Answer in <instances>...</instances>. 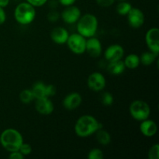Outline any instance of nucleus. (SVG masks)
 I'll use <instances>...</instances> for the list:
<instances>
[{
  "instance_id": "f257e3e1",
  "label": "nucleus",
  "mask_w": 159,
  "mask_h": 159,
  "mask_svg": "<svg viewBox=\"0 0 159 159\" xmlns=\"http://www.w3.org/2000/svg\"><path fill=\"white\" fill-rule=\"evenodd\" d=\"M102 124L91 115L80 116L75 124V132L79 138H88L94 134L99 129H102Z\"/></svg>"
},
{
  "instance_id": "f03ea898",
  "label": "nucleus",
  "mask_w": 159,
  "mask_h": 159,
  "mask_svg": "<svg viewBox=\"0 0 159 159\" xmlns=\"http://www.w3.org/2000/svg\"><path fill=\"white\" fill-rule=\"evenodd\" d=\"M0 144L6 151L9 152L19 151L23 143V138L21 134L13 128L6 129L0 135Z\"/></svg>"
},
{
  "instance_id": "7ed1b4c3",
  "label": "nucleus",
  "mask_w": 159,
  "mask_h": 159,
  "mask_svg": "<svg viewBox=\"0 0 159 159\" xmlns=\"http://www.w3.org/2000/svg\"><path fill=\"white\" fill-rule=\"evenodd\" d=\"M97 17L91 13L81 16L77 21V31L85 38L94 37L98 30Z\"/></svg>"
},
{
  "instance_id": "20e7f679",
  "label": "nucleus",
  "mask_w": 159,
  "mask_h": 159,
  "mask_svg": "<svg viewBox=\"0 0 159 159\" xmlns=\"http://www.w3.org/2000/svg\"><path fill=\"white\" fill-rule=\"evenodd\" d=\"M36 17V9L34 6L27 2H20L16 6L14 10V18L20 24L29 25Z\"/></svg>"
},
{
  "instance_id": "39448f33",
  "label": "nucleus",
  "mask_w": 159,
  "mask_h": 159,
  "mask_svg": "<svg viewBox=\"0 0 159 159\" xmlns=\"http://www.w3.org/2000/svg\"><path fill=\"white\" fill-rule=\"evenodd\" d=\"M130 114L138 121H143L150 116L151 109L148 104L143 100H134L130 103L129 108Z\"/></svg>"
},
{
  "instance_id": "423d86ee",
  "label": "nucleus",
  "mask_w": 159,
  "mask_h": 159,
  "mask_svg": "<svg viewBox=\"0 0 159 159\" xmlns=\"http://www.w3.org/2000/svg\"><path fill=\"white\" fill-rule=\"evenodd\" d=\"M66 43L70 51L74 54H82L85 52L86 38L79 34V33L69 34Z\"/></svg>"
},
{
  "instance_id": "0eeeda50",
  "label": "nucleus",
  "mask_w": 159,
  "mask_h": 159,
  "mask_svg": "<svg viewBox=\"0 0 159 159\" xmlns=\"http://www.w3.org/2000/svg\"><path fill=\"white\" fill-rule=\"evenodd\" d=\"M145 42L149 51L155 54H159V29L158 27L150 28L145 35Z\"/></svg>"
},
{
  "instance_id": "6e6552de",
  "label": "nucleus",
  "mask_w": 159,
  "mask_h": 159,
  "mask_svg": "<svg viewBox=\"0 0 159 159\" xmlns=\"http://www.w3.org/2000/svg\"><path fill=\"white\" fill-rule=\"evenodd\" d=\"M88 87L93 92H100L104 89L107 85L105 76L100 72H93L88 77Z\"/></svg>"
},
{
  "instance_id": "1a4fd4ad",
  "label": "nucleus",
  "mask_w": 159,
  "mask_h": 159,
  "mask_svg": "<svg viewBox=\"0 0 159 159\" xmlns=\"http://www.w3.org/2000/svg\"><path fill=\"white\" fill-rule=\"evenodd\" d=\"M127 22L130 27L138 29L144 25L145 17L144 12L138 8L132 7L130 12L127 13Z\"/></svg>"
},
{
  "instance_id": "9d476101",
  "label": "nucleus",
  "mask_w": 159,
  "mask_h": 159,
  "mask_svg": "<svg viewBox=\"0 0 159 159\" xmlns=\"http://www.w3.org/2000/svg\"><path fill=\"white\" fill-rule=\"evenodd\" d=\"M81 16H82V14H81V10L79 9V8L75 6H73V5L66 6L61 14V19L67 24L76 23L81 17Z\"/></svg>"
},
{
  "instance_id": "9b49d317",
  "label": "nucleus",
  "mask_w": 159,
  "mask_h": 159,
  "mask_svg": "<svg viewBox=\"0 0 159 159\" xmlns=\"http://www.w3.org/2000/svg\"><path fill=\"white\" fill-rule=\"evenodd\" d=\"M124 55V50L121 45L112 44L104 51V57L109 62L121 60Z\"/></svg>"
},
{
  "instance_id": "f8f14e48",
  "label": "nucleus",
  "mask_w": 159,
  "mask_h": 159,
  "mask_svg": "<svg viewBox=\"0 0 159 159\" xmlns=\"http://www.w3.org/2000/svg\"><path fill=\"white\" fill-rule=\"evenodd\" d=\"M85 51L93 57H98L102 52V47L100 40L94 37H89L86 40Z\"/></svg>"
},
{
  "instance_id": "ddd939ff",
  "label": "nucleus",
  "mask_w": 159,
  "mask_h": 159,
  "mask_svg": "<svg viewBox=\"0 0 159 159\" xmlns=\"http://www.w3.org/2000/svg\"><path fill=\"white\" fill-rule=\"evenodd\" d=\"M35 108L36 110L42 115L51 114L54 110V104L49 97H43L36 99Z\"/></svg>"
},
{
  "instance_id": "4468645a",
  "label": "nucleus",
  "mask_w": 159,
  "mask_h": 159,
  "mask_svg": "<svg viewBox=\"0 0 159 159\" xmlns=\"http://www.w3.org/2000/svg\"><path fill=\"white\" fill-rule=\"evenodd\" d=\"M82 102V98L79 93H71L70 94L67 95L63 99V107L67 110H75L80 107Z\"/></svg>"
},
{
  "instance_id": "2eb2a0df",
  "label": "nucleus",
  "mask_w": 159,
  "mask_h": 159,
  "mask_svg": "<svg viewBox=\"0 0 159 159\" xmlns=\"http://www.w3.org/2000/svg\"><path fill=\"white\" fill-rule=\"evenodd\" d=\"M69 37V33L62 26H57L51 32V38L54 43L57 44H65Z\"/></svg>"
},
{
  "instance_id": "dca6fc26",
  "label": "nucleus",
  "mask_w": 159,
  "mask_h": 159,
  "mask_svg": "<svg viewBox=\"0 0 159 159\" xmlns=\"http://www.w3.org/2000/svg\"><path fill=\"white\" fill-rule=\"evenodd\" d=\"M140 124V130L141 133L147 138H152L156 134L158 131V126L156 123L152 120H149L148 118L144 120L141 121Z\"/></svg>"
},
{
  "instance_id": "f3484780",
  "label": "nucleus",
  "mask_w": 159,
  "mask_h": 159,
  "mask_svg": "<svg viewBox=\"0 0 159 159\" xmlns=\"http://www.w3.org/2000/svg\"><path fill=\"white\" fill-rule=\"evenodd\" d=\"M125 69V65H124V61H122V59L116 61L109 62V65L107 66V70L112 75H120L122 73H124Z\"/></svg>"
},
{
  "instance_id": "a211bd4d",
  "label": "nucleus",
  "mask_w": 159,
  "mask_h": 159,
  "mask_svg": "<svg viewBox=\"0 0 159 159\" xmlns=\"http://www.w3.org/2000/svg\"><path fill=\"white\" fill-rule=\"evenodd\" d=\"M35 99L40 98L47 97L46 96V85L43 82H37L34 84L31 89Z\"/></svg>"
},
{
  "instance_id": "6ab92c4d",
  "label": "nucleus",
  "mask_w": 159,
  "mask_h": 159,
  "mask_svg": "<svg viewBox=\"0 0 159 159\" xmlns=\"http://www.w3.org/2000/svg\"><path fill=\"white\" fill-rule=\"evenodd\" d=\"M158 57V55L155 54V53H153L152 51H144L141 54V55L140 56V62L141 64H142L144 66H149V65H152L154 62L156 61L157 57Z\"/></svg>"
},
{
  "instance_id": "aec40b11",
  "label": "nucleus",
  "mask_w": 159,
  "mask_h": 159,
  "mask_svg": "<svg viewBox=\"0 0 159 159\" xmlns=\"http://www.w3.org/2000/svg\"><path fill=\"white\" fill-rule=\"evenodd\" d=\"M124 62L126 68H129V69H135V68H138V66L141 64L139 56L135 54H128L126 57Z\"/></svg>"
},
{
  "instance_id": "412c9836",
  "label": "nucleus",
  "mask_w": 159,
  "mask_h": 159,
  "mask_svg": "<svg viewBox=\"0 0 159 159\" xmlns=\"http://www.w3.org/2000/svg\"><path fill=\"white\" fill-rule=\"evenodd\" d=\"M95 134H96L97 141L102 145H107L111 142V136L107 130L99 129Z\"/></svg>"
},
{
  "instance_id": "4be33fe9",
  "label": "nucleus",
  "mask_w": 159,
  "mask_h": 159,
  "mask_svg": "<svg viewBox=\"0 0 159 159\" xmlns=\"http://www.w3.org/2000/svg\"><path fill=\"white\" fill-rule=\"evenodd\" d=\"M132 6L130 2L127 1L120 2L117 5H116V10L119 15L120 16H127V13L130 12Z\"/></svg>"
},
{
  "instance_id": "5701e85b",
  "label": "nucleus",
  "mask_w": 159,
  "mask_h": 159,
  "mask_svg": "<svg viewBox=\"0 0 159 159\" xmlns=\"http://www.w3.org/2000/svg\"><path fill=\"white\" fill-rule=\"evenodd\" d=\"M34 99H35V98H34L31 89H23V91H21V93H20V100L23 103L28 104L32 102Z\"/></svg>"
},
{
  "instance_id": "b1692460",
  "label": "nucleus",
  "mask_w": 159,
  "mask_h": 159,
  "mask_svg": "<svg viewBox=\"0 0 159 159\" xmlns=\"http://www.w3.org/2000/svg\"><path fill=\"white\" fill-rule=\"evenodd\" d=\"M100 101L104 106L107 107H110L114 102V98H113V95L108 92H104L101 94L100 96Z\"/></svg>"
},
{
  "instance_id": "393cba45",
  "label": "nucleus",
  "mask_w": 159,
  "mask_h": 159,
  "mask_svg": "<svg viewBox=\"0 0 159 159\" xmlns=\"http://www.w3.org/2000/svg\"><path fill=\"white\" fill-rule=\"evenodd\" d=\"M103 152L99 148H93L89 151L88 153L89 159H102L103 158Z\"/></svg>"
},
{
  "instance_id": "a878e982",
  "label": "nucleus",
  "mask_w": 159,
  "mask_h": 159,
  "mask_svg": "<svg viewBox=\"0 0 159 159\" xmlns=\"http://www.w3.org/2000/svg\"><path fill=\"white\" fill-rule=\"evenodd\" d=\"M149 159H159V144H155L151 147L148 151Z\"/></svg>"
},
{
  "instance_id": "bb28decb",
  "label": "nucleus",
  "mask_w": 159,
  "mask_h": 159,
  "mask_svg": "<svg viewBox=\"0 0 159 159\" xmlns=\"http://www.w3.org/2000/svg\"><path fill=\"white\" fill-rule=\"evenodd\" d=\"M19 152H20L24 157L27 156V155H30L31 152H32V147H31L30 144L23 142V144H21V146L20 147Z\"/></svg>"
},
{
  "instance_id": "cd10ccee",
  "label": "nucleus",
  "mask_w": 159,
  "mask_h": 159,
  "mask_svg": "<svg viewBox=\"0 0 159 159\" xmlns=\"http://www.w3.org/2000/svg\"><path fill=\"white\" fill-rule=\"evenodd\" d=\"M116 0H96V3L101 7H110L114 4Z\"/></svg>"
},
{
  "instance_id": "c85d7f7f",
  "label": "nucleus",
  "mask_w": 159,
  "mask_h": 159,
  "mask_svg": "<svg viewBox=\"0 0 159 159\" xmlns=\"http://www.w3.org/2000/svg\"><path fill=\"white\" fill-rule=\"evenodd\" d=\"M48 0H26L28 3L32 5L34 7H40L48 2Z\"/></svg>"
},
{
  "instance_id": "c756f323",
  "label": "nucleus",
  "mask_w": 159,
  "mask_h": 159,
  "mask_svg": "<svg viewBox=\"0 0 159 159\" xmlns=\"http://www.w3.org/2000/svg\"><path fill=\"white\" fill-rule=\"evenodd\" d=\"M59 17H60V14L55 10H52L48 14V20L50 22H56L58 20Z\"/></svg>"
},
{
  "instance_id": "7c9ffc66",
  "label": "nucleus",
  "mask_w": 159,
  "mask_h": 159,
  "mask_svg": "<svg viewBox=\"0 0 159 159\" xmlns=\"http://www.w3.org/2000/svg\"><path fill=\"white\" fill-rule=\"evenodd\" d=\"M56 93V89L54 87V85H46V96L47 97H50V96H52L54 95H55Z\"/></svg>"
},
{
  "instance_id": "2f4dec72",
  "label": "nucleus",
  "mask_w": 159,
  "mask_h": 159,
  "mask_svg": "<svg viewBox=\"0 0 159 159\" xmlns=\"http://www.w3.org/2000/svg\"><path fill=\"white\" fill-rule=\"evenodd\" d=\"M9 158L10 159H23L24 156L20 153L19 151H16V152H10V155H9Z\"/></svg>"
},
{
  "instance_id": "473e14b6",
  "label": "nucleus",
  "mask_w": 159,
  "mask_h": 159,
  "mask_svg": "<svg viewBox=\"0 0 159 159\" xmlns=\"http://www.w3.org/2000/svg\"><path fill=\"white\" fill-rule=\"evenodd\" d=\"M6 13L5 12L4 9L0 7V25L3 24L6 22Z\"/></svg>"
},
{
  "instance_id": "72a5a7b5",
  "label": "nucleus",
  "mask_w": 159,
  "mask_h": 159,
  "mask_svg": "<svg viewBox=\"0 0 159 159\" xmlns=\"http://www.w3.org/2000/svg\"><path fill=\"white\" fill-rule=\"evenodd\" d=\"M59 3L61 5H62L63 6H69L71 5H74V3L75 2L76 0H58Z\"/></svg>"
},
{
  "instance_id": "f704fd0d",
  "label": "nucleus",
  "mask_w": 159,
  "mask_h": 159,
  "mask_svg": "<svg viewBox=\"0 0 159 159\" xmlns=\"http://www.w3.org/2000/svg\"><path fill=\"white\" fill-rule=\"evenodd\" d=\"M9 2L10 0H0V7L3 8V9L6 8V6H9Z\"/></svg>"
},
{
  "instance_id": "c9c22d12",
  "label": "nucleus",
  "mask_w": 159,
  "mask_h": 159,
  "mask_svg": "<svg viewBox=\"0 0 159 159\" xmlns=\"http://www.w3.org/2000/svg\"><path fill=\"white\" fill-rule=\"evenodd\" d=\"M119 2H123V1H127V0H118Z\"/></svg>"
},
{
  "instance_id": "e433bc0d",
  "label": "nucleus",
  "mask_w": 159,
  "mask_h": 159,
  "mask_svg": "<svg viewBox=\"0 0 159 159\" xmlns=\"http://www.w3.org/2000/svg\"><path fill=\"white\" fill-rule=\"evenodd\" d=\"M0 141H1V140H0Z\"/></svg>"
}]
</instances>
